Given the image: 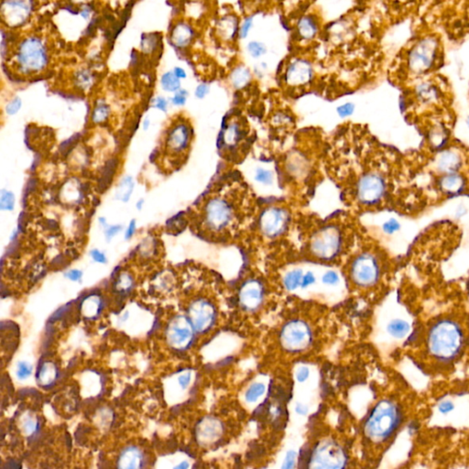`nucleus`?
<instances>
[{"label":"nucleus","mask_w":469,"mask_h":469,"mask_svg":"<svg viewBox=\"0 0 469 469\" xmlns=\"http://www.w3.org/2000/svg\"><path fill=\"white\" fill-rule=\"evenodd\" d=\"M192 128L191 124L184 119L174 120L166 130L163 139V151L172 165L183 161L192 144Z\"/></svg>","instance_id":"7ed1b4c3"},{"label":"nucleus","mask_w":469,"mask_h":469,"mask_svg":"<svg viewBox=\"0 0 469 469\" xmlns=\"http://www.w3.org/2000/svg\"><path fill=\"white\" fill-rule=\"evenodd\" d=\"M149 126H150V120H149V119H146L145 122H144V124H143V128L146 130V129L149 128Z\"/></svg>","instance_id":"680f3d73"},{"label":"nucleus","mask_w":469,"mask_h":469,"mask_svg":"<svg viewBox=\"0 0 469 469\" xmlns=\"http://www.w3.org/2000/svg\"><path fill=\"white\" fill-rule=\"evenodd\" d=\"M254 25V16H248L245 18L242 23H240L239 31H238V39L244 40L248 38L249 34L251 31L252 27Z\"/></svg>","instance_id":"f704fd0d"},{"label":"nucleus","mask_w":469,"mask_h":469,"mask_svg":"<svg viewBox=\"0 0 469 469\" xmlns=\"http://www.w3.org/2000/svg\"><path fill=\"white\" fill-rule=\"evenodd\" d=\"M256 179L258 180V182H261V183H270L271 180V173L268 171H264V170H259L258 172H257V176H256Z\"/></svg>","instance_id":"a18cd8bd"},{"label":"nucleus","mask_w":469,"mask_h":469,"mask_svg":"<svg viewBox=\"0 0 469 469\" xmlns=\"http://www.w3.org/2000/svg\"><path fill=\"white\" fill-rule=\"evenodd\" d=\"M56 376V370L52 364H47L43 367L40 372V379L43 383H49L53 381Z\"/></svg>","instance_id":"c9c22d12"},{"label":"nucleus","mask_w":469,"mask_h":469,"mask_svg":"<svg viewBox=\"0 0 469 469\" xmlns=\"http://www.w3.org/2000/svg\"><path fill=\"white\" fill-rule=\"evenodd\" d=\"M174 73H175V75L178 77L179 79H181V78H186V73H185V70L182 69V68H180V67H176V68L174 69Z\"/></svg>","instance_id":"bf43d9fd"},{"label":"nucleus","mask_w":469,"mask_h":469,"mask_svg":"<svg viewBox=\"0 0 469 469\" xmlns=\"http://www.w3.org/2000/svg\"><path fill=\"white\" fill-rule=\"evenodd\" d=\"M31 2L29 0H5L2 4V16L10 26H20L31 12Z\"/></svg>","instance_id":"ddd939ff"},{"label":"nucleus","mask_w":469,"mask_h":469,"mask_svg":"<svg viewBox=\"0 0 469 469\" xmlns=\"http://www.w3.org/2000/svg\"><path fill=\"white\" fill-rule=\"evenodd\" d=\"M220 426L218 422L214 420H206L199 430V436L204 441H212L214 438L218 437L220 434Z\"/></svg>","instance_id":"a878e982"},{"label":"nucleus","mask_w":469,"mask_h":469,"mask_svg":"<svg viewBox=\"0 0 469 469\" xmlns=\"http://www.w3.org/2000/svg\"><path fill=\"white\" fill-rule=\"evenodd\" d=\"M155 106L162 111L167 110V101L163 97H158L155 102Z\"/></svg>","instance_id":"4d7b16f0"},{"label":"nucleus","mask_w":469,"mask_h":469,"mask_svg":"<svg viewBox=\"0 0 469 469\" xmlns=\"http://www.w3.org/2000/svg\"><path fill=\"white\" fill-rule=\"evenodd\" d=\"M439 51L435 38L428 37L420 40L411 48L408 55V66L414 73H423L430 70L436 63Z\"/></svg>","instance_id":"0eeeda50"},{"label":"nucleus","mask_w":469,"mask_h":469,"mask_svg":"<svg viewBox=\"0 0 469 469\" xmlns=\"http://www.w3.org/2000/svg\"><path fill=\"white\" fill-rule=\"evenodd\" d=\"M109 112H110L109 106H107L106 103H104V102L98 103V104L96 105V106L94 107V112H93V121H94V123H102V122H104V121L108 118Z\"/></svg>","instance_id":"7c9ffc66"},{"label":"nucleus","mask_w":469,"mask_h":469,"mask_svg":"<svg viewBox=\"0 0 469 469\" xmlns=\"http://www.w3.org/2000/svg\"></svg>","instance_id":"69168bd1"},{"label":"nucleus","mask_w":469,"mask_h":469,"mask_svg":"<svg viewBox=\"0 0 469 469\" xmlns=\"http://www.w3.org/2000/svg\"><path fill=\"white\" fill-rule=\"evenodd\" d=\"M309 377V370L307 368L301 369L298 373L297 378L300 382H304Z\"/></svg>","instance_id":"5fc2aeb1"},{"label":"nucleus","mask_w":469,"mask_h":469,"mask_svg":"<svg viewBox=\"0 0 469 469\" xmlns=\"http://www.w3.org/2000/svg\"><path fill=\"white\" fill-rule=\"evenodd\" d=\"M122 229V226L121 225H111V226H108L106 229V237L107 238V240L111 239V238L117 235L120 230Z\"/></svg>","instance_id":"09e8293b"},{"label":"nucleus","mask_w":469,"mask_h":469,"mask_svg":"<svg viewBox=\"0 0 469 469\" xmlns=\"http://www.w3.org/2000/svg\"><path fill=\"white\" fill-rule=\"evenodd\" d=\"M298 412L301 413V414H304L306 412V409L304 408V405H298L297 408H296Z\"/></svg>","instance_id":"052dcab7"},{"label":"nucleus","mask_w":469,"mask_h":469,"mask_svg":"<svg viewBox=\"0 0 469 469\" xmlns=\"http://www.w3.org/2000/svg\"><path fill=\"white\" fill-rule=\"evenodd\" d=\"M410 331L409 322L403 319H394L388 325V332L391 337L395 338H403L408 335Z\"/></svg>","instance_id":"bb28decb"},{"label":"nucleus","mask_w":469,"mask_h":469,"mask_svg":"<svg viewBox=\"0 0 469 469\" xmlns=\"http://www.w3.org/2000/svg\"><path fill=\"white\" fill-rule=\"evenodd\" d=\"M247 51L253 59H259L267 53V47L261 41L251 40L247 45Z\"/></svg>","instance_id":"c756f323"},{"label":"nucleus","mask_w":469,"mask_h":469,"mask_svg":"<svg viewBox=\"0 0 469 469\" xmlns=\"http://www.w3.org/2000/svg\"><path fill=\"white\" fill-rule=\"evenodd\" d=\"M289 223L290 216L286 209L279 206H271L260 215L258 226L265 237L275 238L282 235Z\"/></svg>","instance_id":"1a4fd4ad"},{"label":"nucleus","mask_w":469,"mask_h":469,"mask_svg":"<svg viewBox=\"0 0 469 469\" xmlns=\"http://www.w3.org/2000/svg\"><path fill=\"white\" fill-rule=\"evenodd\" d=\"M21 106V100L20 97L14 98L7 106V112L8 115H14L18 112Z\"/></svg>","instance_id":"58836bf2"},{"label":"nucleus","mask_w":469,"mask_h":469,"mask_svg":"<svg viewBox=\"0 0 469 469\" xmlns=\"http://www.w3.org/2000/svg\"><path fill=\"white\" fill-rule=\"evenodd\" d=\"M17 60L23 73H37L46 66L48 54L41 40L31 37L20 44Z\"/></svg>","instance_id":"423d86ee"},{"label":"nucleus","mask_w":469,"mask_h":469,"mask_svg":"<svg viewBox=\"0 0 469 469\" xmlns=\"http://www.w3.org/2000/svg\"><path fill=\"white\" fill-rule=\"evenodd\" d=\"M454 409H455V405L451 402H443L439 405V410L443 414L450 413Z\"/></svg>","instance_id":"de8ad7c7"},{"label":"nucleus","mask_w":469,"mask_h":469,"mask_svg":"<svg viewBox=\"0 0 469 469\" xmlns=\"http://www.w3.org/2000/svg\"><path fill=\"white\" fill-rule=\"evenodd\" d=\"M355 188L357 202L365 205L377 204L386 192L385 181L376 172H365L357 180Z\"/></svg>","instance_id":"6e6552de"},{"label":"nucleus","mask_w":469,"mask_h":469,"mask_svg":"<svg viewBox=\"0 0 469 469\" xmlns=\"http://www.w3.org/2000/svg\"><path fill=\"white\" fill-rule=\"evenodd\" d=\"M82 276H83L82 271H78V270H72V271H68L65 274V277L68 278L71 281H79Z\"/></svg>","instance_id":"3c124183"},{"label":"nucleus","mask_w":469,"mask_h":469,"mask_svg":"<svg viewBox=\"0 0 469 469\" xmlns=\"http://www.w3.org/2000/svg\"><path fill=\"white\" fill-rule=\"evenodd\" d=\"M194 38V31L185 22H179L172 30V43L180 48L188 46Z\"/></svg>","instance_id":"412c9836"},{"label":"nucleus","mask_w":469,"mask_h":469,"mask_svg":"<svg viewBox=\"0 0 469 469\" xmlns=\"http://www.w3.org/2000/svg\"><path fill=\"white\" fill-rule=\"evenodd\" d=\"M142 455L138 448L128 447L126 448L119 458V468L125 469H138L142 464Z\"/></svg>","instance_id":"5701e85b"},{"label":"nucleus","mask_w":469,"mask_h":469,"mask_svg":"<svg viewBox=\"0 0 469 469\" xmlns=\"http://www.w3.org/2000/svg\"><path fill=\"white\" fill-rule=\"evenodd\" d=\"M462 345V333L457 324L450 321H443L431 331L429 337L430 351L441 359H450L456 357Z\"/></svg>","instance_id":"f03ea898"},{"label":"nucleus","mask_w":469,"mask_h":469,"mask_svg":"<svg viewBox=\"0 0 469 469\" xmlns=\"http://www.w3.org/2000/svg\"><path fill=\"white\" fill-rule=\"evenodd\" d=\"M133 189H134V182L132 178L129 176H126L119 184L116 192V198L126 203L130 198Z\"/></svg>","instance_id":"cd10ccee"},{"label":"nucleus","mask_w":469,"mask_h":469,"mask_svg":"<svg viewBox=\"0 0 469 469\" xmlns=\"http://www.w3.org/2000/svg\"><path fill=\"white\" fill-rule=\"evenodd\" d=\"M401 421V412L394 403H380L371 413L366 432L375 440H384L396 430Z\"/></svg>","instance_id":"20e7f679"},{"label":"nucleus","mask_w":469,"mask_h":469,"mask_svg":"<svg viewBox=\"0 0 469 469\" xmlns=\"http://www.w3.org/2000/svg\"><path fill=\"white\" fill-rule=\"evenodd\" d=\"M314 281H315V279L313 277V273L308 272V273H307L306 275H304V277L303 278L301 286H302L303 288H306L307 286H309V285L312 284V283H313Z\"/></svg>","instance_id":"603ef678"},{"label":"nucleus","mask_w":469,"mask_h":469,"mask_svg":"<svg viewBox=\"0 0 469 469\" xmlns=\"http://www.w3.org/2000/svg\"><path fill=\"white\" fill-rule=\"evenodd\" d=\"M228 78L231 86L235 89L240 90L250 84L253 75L249 67L244 64H238L237 66L232 68Z\"/></svg>","instance_id":"4be33fe9"},{"label":"nucleus","mask_w":469,"mask_h":469,"mask_svg":"<svg viewBox=\"0 0 469 469\" xmlns=\"http://www.w3.org/2000/svg\"><path fill=\"white\" fill-rule=\"evenodd\" d=\"M351 271L355 281L362 286L375 283L379 275L377 261L369 253H363L357 257L352 264Z\"/></svg>","instance_id":"9b49d317"},{"label":"nucleus","mask_w":469,"mask_h":469,"mask_svg":"<svg viewBox=\"0 0 469 469\" xmlns=\"http://www.w3.org/2000/svg\"><path fill=\"white\" fill-rule=\"evenodd\" d=\"M190 319L195 330H207L215 320V310L211 304L205 301H197L190 308Z\"/></svg>","instance_id":"2eb2a0df"},{"label":"nucleus","mask_w":469,"mask_h":469,"mask_svg":"<svg viewBox=\"0 0 469 469\" xmlns=\"http://www.w3.org/2000/svg\"><path fill=\"white\" fill-rule=\"evenodd\" d=\"M192 325L185 317L178 316L173 319L167 330L169 344L175 348L186 347L192 341Z\"/></svg>","instance_id":"f8f14e48"},{"label":"nucleus","mask_w":469,"mask_h":469,"mask_svg":"<svg viewBox=\"0 0 469 469\" xmlns=\"http://www.w3.org/2000/svg\"><path fill=\"white\" fill-rule=\"evenodd\" d=\"M209 86L205 84H203V85H200V86H197L196 90H195V95L196 97L198 98H204L205 95L209 93Z\"/></svg>","instance_id":"8fccbe9b"},{"label":"nucleus","mask_w":469,"mask_h":469,"mask_svg":"<svg viewBox=\"0 0 469 469\" xmlns=\"http://www.w3.org/2000/svg\"><path fill=\"white\" fill-rule=\"evenodd\" d=\"M314 77V69L310 60L297 57L291 59L285 67L282 80L292 88H301L310 85Z\"/></svg>","instance_id":"9d476101"},{"label":"nucleus","mask_w":469,"mask_h":469,"mask_svg":"<svg viewBox=\"0 0 469 469\" xmlns=\"http://www.w3.org/2000/svg\"><path fill=\"white\" fill-rule=\"evenodd\" d=\"M262 298V290L257 281H250L241 291V303L245 307L253 309L257 307Z\"/></svg>","instance_id":"aec40b11"},{"label":"nucleus","mask_w":469,"mask_h":469,"mask_svg":"<svg viewBox=\"0 0 469 469\" xmlns=\"http://www.w3.org/2000/svg\"><path fill=\"white\" fill-rule=\"evenodd\" d=\"M32 373V367L26 361H21L18 364L17 368V377L20 379H26Z\"/></svg>","instance_id":"4c0bfd02"},{"label":"nucleus","mask_w":469,"mask_h":469,"mask_svg":"<svg viewBox=\"0 0 469 469\" xmlns=\"http://www.w3.org/2000/svg\"><path fill=\"white\" fill-rule=\"evenodd\" d=\"M75 1H84V0H75Z\"/></svg>","instance_id":"0e129e2a"},{"label":"nucleus","mask_w":469,"mask_h":469,"mask_svg":"<svg viewBox=\"0 0 469 469\" xmlns=\"http://www.w3.org/2000/svg\"><path fill=\"white\" fill-rule=\"evenodd\" d=\"M441 188L448 193H456L460 192L465 185V181L462 176L454 173H449L441 181Z\"/></svg>","instance_id":"393cba45"},{"label":"nucleus","mask_w":469,"mask_h":469,"mask_svg":"<svg viewBox=\"0 0 469 469\" xmlns=\"http://www.w3.org/2000/svg\"><path fill=\"white\" fill-rule=\"evenodd\" d=\"M339 278H338V275H337L336 272L334 271H328L324 274V278H323V281H324L325 284H336L337 281H338Z\"/></svg>","instance_id":"a19ab883"},{"label":"nucleus","mask_w":469,"mask_h":469,"mask_svg":"<svg viewBox=\"0 0 469 469\" xmlns=\"http://www.w3.org/2000/svg\"><path fill=\"white\" fill-rule=\"evenodd\" d=\"M186 96H187L186 91H180L172 98V103L176 106H183L186 102Z\"/></svg>","instance_id":"37998d69"},{"label":"nucleus","mask_w":469,"mask_h":469,"mask_svg":"<svg viewBox=\"0 0 469 469\" xmlns=\"http://www.w3.org/2000/svg\"><path fill=\"white\" fill-rule=\"evenodd\" d=\"M296 35L303 41H313L320 31V21L317 16L313 14H305L296 23Z\"/></svg>","instance_id":"f3484780"},{"label":"nucleus","mask_w":469,"mask_h":469,"mask_svg":"<svg viewBox=\"0 0 469 469\" xmlns=\"http://www.w3.org/2000/svg\"><path fill=\"white\" fill-rule=\"evenodd\" d=\"M240 27V20L238 15L227 13L221 17L218 22V33L222 40L232 42L238 39V31Z\"/></svg>","instance_id":"a211bd4d"},{"label":"nucleus","mask_w":469,"mask_h":469,"mask_svg":"<svg viewBox=\"0 0 469 469\" xmlns=\"http://www.w3.org/2000/svg\"><path fill=\"white\" fill-rule=\"evenodd\" d=\"M265 389L266 388L262 383L253 384L246 393V398L248 402L255 403L256 401H258V398L264 394Z\"/></svg>","instance_id":"473e14b6"},{"label":"nucleus","mask_w":469,"mask_h":469,"mask_svg":"<svg viewBox=\"0 0 469 469\" xmlns=\"http://www.w3.org/2000/svg\"><path fill=\"white\" fill-rule=\"evenodd\" d=\"M316 468H339L344 463V455L339 447L333 443L322 445L314 455Z\"/></svg>","instance_id":"dca6fc26"},{"label":"nucleus","mask_w":469,"mask_h":469,"mask_svg":"<svg viewBox=\"0 0 469 469\" xmlns=\"http://www.w3.org/2000/svg\"><path fill=\"white\" fill-rule=\"evenodd\" d=\"M135 230H136V221L135 220H132L130 222V224L128 225L127 229H126V234H125V238L126 239H129L130 238H132L134 233H135Z\"/></svg>","instance_id":"6e6d98bb"},{"label":"nucleus","mask_w":469,"mask_h":469,"mask_svg":"<svg viewBox=\"0 0 469 469\" xmlns=\"http://www.w3.org/2000/svg\"><path fill=\"white\" fill-rule=\"evenodd\" d=\"M243 126H244L241 122L233 119L227 123V126L224 128L223 142L229 150L241 143V141L244 139L246 130H244Z\"/></svg>","instance_id":"6ab92c4d"},{"label":"nucleus","mask_w":469,"mask_h":469,"mask_svg":"<svg viewBox=\"0 0 469 469\" xmlns=\"http://www.w3.org/2000/svg\"><path fill=\"white\" fill-rule=\"evenodd\" d=\"M143 203H144V202H143V200H140V201L138 202V204H137V207H138V209H139V210H140V209L142 208V205H143Z\"/></svg>","instance_id":"e2e57ef3"},{"label":"nucleus","mask_w":469,"mask_h":469,"mask_svg":"<svg viewBox=\"0 0 469 469\" xmlns=\"http://www.w3.org/2000/svg\"><path fill=\"white\" fill-rule=\"evenodd\" d=\"M354 109H355V106L353 104L351 103H346L344 104L343 106H339L337 108V112L338 114L341 116V117H347V116H350L352 113L354 112Z\"/></svg>","instance_id":"ea45409f"},{"label":"nucleus","mask_w":469,"mask_h":469,"mask_svg":"<svg viewBox=\"0 0 469 469\" xmlns=\"http://www.w3.org/2000/svg\"><path fill=\"white\" fill-rule=\"evenodd\" d=\"M75 82H76V85L81 88H83V89L89 88L90 86H92V75L88 71L84 70V71H82V72H80L76 74Z\"/></svg>","instance_id":"e433bc0d"},{"label":"nucleus","mask_w":469,"mask_h":469,"mask_svg":"<svg viewBox=\"0 0 469 469\" xmlns=\"http://www.w3.org/2000/svg\"><path fill=\"white\" fill-rule=\"evenodd\" d=\"M91 257L93 259L98 263H106V258L104 253L99 251L98 250H94L91 251Z\"/></svg>","instance_id":"49530a36"},{"label":"nucleus","mask_w":469,"mask_h":469,"mask_svg":"<svg viewBox=\"0 0 469 469\" xmlns=\"http://www.w3.org/2000/svg\"><path fill=\"white\" fill-rule=\"evenodd\" d=\"M161 86L169 92H176L181 87V82L174 73H166L161 77Z\"/></svg>","instance_id":"c85d7f7f"},{"label":"nucleus","mask_w":469,"mask_h":469,"mask_svg":"<svg viewBox=\"0 0 469 469\" xmlns=\"http://www.w3.org/2000/svg\"><path fill=\"white\" fill-rule=\"evenodd\" d=\"M245 188L227 186L206 199L199 217V225L206 236L212 238H231L243 221L242 199Z\"/></svg>","instance_id":"f257e3e1"},{"label":"nucleus","mask_w":469,"mask_h":469,"mask_svg":"<svg viewBox=\"0 0 469 469\" xmlns=\"http://www.w3.org/2000/svg\"><path fill=\"white\" fill-rule=\"evenodd\" d=\"M294 458H295V454L293 452H290L288 454V456L286 457L285 459L284 465L282 468L284 469H291L293 468V464H294Z\"/></svg>","instance_id":"864d4df0"},{"label":"nucleus","mask_w":469,"mask_h":469,"mask_svg":"<svg viewBox=\"0 0 469 469\" xmlns=\"http://www.w3.org/2000/svg\"><path fill=\"white\" fill-rule=\"evenodd\" d=\"M460 158L453 152H446L443 153L438 161V167L440 171L446 172L447 174L456 172L460 167Z\"/></svg>","instance_id":"b1692460"},{"label":"nucleus","mask_w":469,"mask_h":469,"mask_svg":"<svg viewBox=\"0 0 469 469\" xmlns=\"http://www.w3.org/2000/svg\"><path fill=\"white\" fill-rule=\"evenodd\" d=\"M191 377H192V375H191L190 372L185 373V374H183L179 377L178 384L183 390H185L189 386V384L191 382Z\"/></svg>","instance_id":"79ce46f5"},{"label":"nucleus","mask_w":469,"mask_h":469,"mask_svg":"<svg viewBox=\"0 0 469 469\" xmlns=\"http://www.w3.org/2000/svg\"><path fill=\"white\" fill-rule=\"evenodd\" d=\"M24 427H25V431H26L27 433H31V432H33L34 430H35L36 426H35V423H34L33 421H30V420H29V421H27L26 423H25Z\"/></svg>","instance_id":"13d9d810"},{"label":"nucleus","mask_w":469,"mask_h":469,"mask_svg":"<svg viewBox=\"0 0 469 469\" xmlns=\"http://www.w3.org/2000/svg\"><path fill=\"white\" fill-rule=\"evenodd\" d=\"M310 341V331L303 322H292L282 332V343L291 350L305 347Z\"/></svg>","instance_id":"4468645a"},{"label":"nucleus","mask_w":469,"mask_h":469,"mask_svg":"<svg viewBox=\"0 0 469 469\" xmlns=\"http://www.w3.org/2000/svg\"><path fill=\"white\" fill-rule=\"evenodd\" d=\"M342 232L337 225H328L315 232L310 241L311 252L321 259L329 260L341 251Z\"/></svg>","instance_id":"39448f33"},{"label":"nucleus","mask_w":469,"mask_h":469,"mask_svg":"<svg viewBox=\"0 0 469 469\" xmlns=\"http://www.w3.org/2000/svg\"><path fill=\"white\" fill-rule=\"evenodd\" d=\"M383 228L385 232L391 234L393 232L397 231L400 228V225H399V223L397 222L396 220L391 219L389 222L384 224Z\"/></svg>","instance_id":"c03bdc74"},{"label":"nucleus","mask_w":469,"mask_h":469,"mask_svg":"<svg viewBox=\"0 0 469 469\" xmlns=\"http://www.w3.org/2000/svg\"><path fill=\"white\" fill-rule=\"evenodd\" d=\"M303 273L301 271H292L287 274L284 279V284L289 290H294L302 284Z\"/></svg>","instance_id":"2f4dec72"},{"label":"nucleus","mask_w":469,"mask_h":469,"mask_svg":"<svg viewBox=\"0 0 469 469\" xmlns=\"http://www.w3.org/2000/svg\"><path fill=\"white\" fill-rule=\"evenodd\" d=\"M15 205V196L13 193L3 190L0 198V209L3 211H12Z\"/></svg>","instance_id":"72a5a7b5"}]
</instances>
